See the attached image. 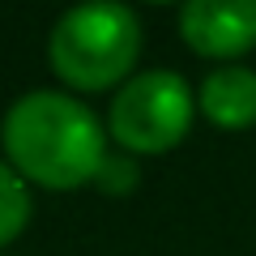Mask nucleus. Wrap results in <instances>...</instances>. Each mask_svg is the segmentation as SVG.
<instances>
[{
	"mask_svg": "<svg viewBox=\"0 0 256 256\" xmlns=\"http://www.w3.org/2000/svg\"><path fill=\"white\" fill-rule=\"evenodd\" d=\"M141 60V18L128 4H77L47 34V64L68 90H120Z\"/></svg>",
	"mask_w": 256,
	"mask_h": 256,
	"instance_id": "2",
	"label": "nucleus"
},
{
	"mask_svg": "<svg viewBox=\"0 0 256 256\" xmlns=\"http://www.w3.org/2000/svg\"><path fill=\"white\" fill-rule=\"evenodd\" d=\"M196 116V94L188 77L175 68H146L132 73L116 90L107 107V137L120 154H171L184 146Z\"/></svg>",
	"mask_w": 256,
	"mask_h": 256,
	"instance_id": "3",
	"label": "nucleus"
},
{
	"mask_svg": "<svg viewBox=\"0 0 256 256\" xmlns=\"http://www.w3.org/2000/svg\"><path fill=\"white\" fill-rule=\"evenodd\" d=\"M30 210H34V201H30V184L0 158V248L13 244V239L26 230Z\"/></svg>",
	"mask_w": 256,
	"mask_h": 256,
	"instance_id": "6",
	"label": "nucleus"
},
{
	"mask_svg": "<svg viewBox=\"0 0 256 256\" xmlns=\"http://www.w3.org/2000/svg\"><path fill=\"white\" fill-rule=\"evenodd\" d=\"M137 184H141V171H137V158L132 154H107V162L94 175V188L107 192V196H128Z\"/></svg>",
	"mask_w": 256,
	"mask_h": 256,
	"instance_id": "7",
	"label": "nucleus"
},
{
	"mask_svg": "<svg viewBox=\"0 0 256 256\" xmlns=\"http://www.w3.org/2000/svg\"><path fill=\"white\" fill-rule=\"evenodd\" d=\"M175 30L196 56L235 64L256 47V0H192L180 9Z\"/></svg>",
	"mask_w": 256,
	"mask_h": 256,
	"instance_id": "4",
	"label": "nucleus"
},
{
	"mask_svg": "<svg viewBox=\"0 0 256 256\" xmlns=\"http://www.w3.org/2000/svg\"><path fill=\"white\" fill-rule=\"evenodd\" d=\"M107 124L68 90H30L0 120L4 162L26 184L52 192L94 184L107 162Z\"/></svg>",
	"mask_w": 256,
	"mask_h": 256,
	"instance_id": "1",
	"label": "nucleus"
},
{
	"mask_svg": "<svg viewBox=\"0 0 256 256\" xmlns=\"http://www.w3.org/2000/svg\"><path fill=\"white\" fill-rule=\"evenodd\" d=\"M196 111L214 128H226V132L252 128L256 124V73L244 64H222V68L205 73L201 90H196Z\"/></svg>",
	"mask_w": 256,
	"mask_h": 256,
	"instance_id": "5",
	"label": "nucleus"
}]
</instances>
